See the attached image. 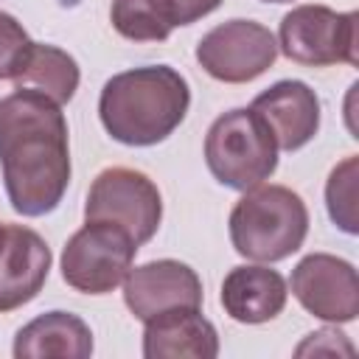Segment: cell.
Listing matches in <instances>:
<instances>
[{
  "label": "cell",
  "instance_id": "obj_1",
  "mask_svg": "<svg viewBox=\"0 0 359 359\" xmlns=\"http://www.w3.org/2000/svg\"><path fill=\"white\" fill-rule=\"evenodd\" d=\"M0 165L20 216L36 219L59 208L70 182V137L56 101L31 90L0 98Z\"/></svg>",
  "mask_w": 359,
  "mask_h": 359
},
{
  "label": "cell",
  "instance_id": "obj_2",
  "mask_svg": "<svg viewBox=\"0 0 359 359\" xmlns=\"http://www.w3.org/2000/svg\"><path fill=\"white\" fill-rule=\"evenodd\" d=\"M191 87L171 65H146L115 73L98 98L107 135L123 146H157L188 115Z\"/></svg>",
  "mask_w": 359,
  "mask_h": 359
},
{
  "label": "cell",
  "instance_id": "obj_3",
  "mask_svg": "<svg viewBox=\"0 0 359 359\" xmlns=\"http://www.w3.org/2000/svg\"><path fill=\"white\" fill-rule=\"evenodd\" d=\"M233 250L255 264H275L297 252L309 236V208L286 185H255L230 210Z\"/></svg>",
  "mask_w": 359,
  "mask_h": 359
},
{
  "label": "cell",
  "instance_id": "obj_4",
  "mask_svg": "<svg viewBox=\"0 0 359 359\" xmlns=\"http://www.w3.org/2000/svg\"><path fill=\"white\" fill-rule=\"evenodd\" d=\"M205 163L216 182L233 191H250L275 174L278 146L250 107H236L210 123L205 135Z\"/></svg>",
  "mask_w": 359,
  "mask_h": 359
},
{
  "label": "cell",
  "instance_id": "obj_5",
  "mask_svg": "<svg viewBox=\"0 0 359 359\" xmlns=\"http://www.w3.org/2000/svg\"><path fill=\"white\" fill-rule=\"evenodd\" d=\"M278 53L303 67L359 65V14L320 3L294 6L278 28Z\"/></svg>",
  "mask_w": 359,
  "mask_h": 359
},
{
  "label": "cell",
  "instance_id": "obj_6",
  "mask_svg": "<svg viewBox=\"0 0 359 359\" xmlns=\"http://www.w3.org/2000/svg\"><path fill=\"white\" fill-rule=\"evenodd\" d=\"M137 250V241L123 227L87 222L62 250V278L81 294H109L123 283Z\"/></svg>",
  "mask_w": 359,
  "mask_h": 359
},
{
  "label": "cell",
  "instance_id": "obj_7",
  "mask_svg": "<svg viewBox=\"0 0 359 359\" xmlns=\"http://www.w3.org/2000/svg\"><path fill=\"white\" fill-rule=\"evenodd\" d=\"M163 219V196L160 188L143 171L112 165L104 168L84 202V222H109L123 227L137 247L151 241Z\"/></svg>",
  "mask_w": 359,
  "mask_h": 359
},
{
  "label": "cell",
  "instance_id": "obj_8",
  "mask_svg": "<svg viewBox=\"0 0 359 359\" xmlns=\"http://www.w3.org/2000/svg\"><path fill=\"white\" fill-rule=\"evenodd\" d=\"M275 59L278 39L255 20H227L210 28L196 45L199 67L224 84H247L264 76Z\"/></svg>",
  "mask_w": 359,
  "mask_h": 359
},
{
  "label": "cell",
  "instance_id": "obj_9",
  "mask_svg": "<svg viewBox=\"0 0 359 359\" xmlns=\"http://www.w3.org/2000/svg\"><path fill=\"white\" fill-rule=\"evenodd\" d=\"M289 286L297 303L323 323H351L359 314V275L339 255H306L292 269Z\"/></svg>",
  "mask_w": 359,
  "mask_h": 359
},
{
  "label": "cell",
  "instance_id": "obj_10",
  "mask_svg": "<svg viewBox=\"0 0 359 359\" xmlns=\"http://www.w3.org/2000/svg\"><path fill=\"white\" fill-rule=\"evenodd\" d=\"M202 300L199 275L174 258L140 264L123 278V303L140 323L171 309H202Z\"/></svg>",
  "mask_w": 359,
  "mask_h": 359
},
{
  "label": "cell",
  "instance_id": "obj_11",
  "mask_svg": "<svg viewBox=\"0 0 359 359\" xmlns=\"http://www.w3.org/2000/svg\"><path fill=\"white\" fill-rule=\"evenodd\" d=\"M48 241L25 224H0V314L31 303L50 272Z\"/></svg>",
  "mask_w": 359,
  "mask_h": 359
},
{
  "label": "cell",
  "instance_id": "obj_12",
  "mask_svg": "<svg viewBox=\"0 0 359 359\" xmlns=\"http://www.w3.org/2000/svg\"><path fill=\"white\" fill-rule=\"evenodd\" d=\"M250 109L266 123L278 151H297L320 132V98L300 79H283L258 93Z\"/></svg>",
  "mask_w": 359,
  "mask_h": 359
},
{
  "label": "cell",
  "instance_id": "obj_13",
  "mask_svg": "<svg viewBox=\"0 0 359 359\" xmlns=\"http://www.w3.org/2000/svg\"><path fill=\"white\" fill-rule=\"evenodd\" d=\"M289 297V286L278 269L264 264L233 266L222 280L224 314L244 325H261L275 320Z\"/></svg>",
  "mask_w": 359,
  "mask_h": 359
},
{
  "label": "cell",
  "instance_id": "obj_14",
  "mask_svg": "<svg viewBox=\"0 0 359 359\" xmlns=\"http://www.w3.org/2000/svg\"><path fill=\"white\" fill-rule=\"evenodd\" d=\"M146 359H213L219 356L216 325L199 309H171L143 323Z\"/></svg>",
  "mask_w": 359,
  "mask_h": 359
},
{
  "label": "cell",
  "instance_id": "obj_15",
  "mask_svg": "<svg viewBox=\"0 0 359 359\" xmlns=\"http://www.w3.org/2000/svg\"><path fill=\"white\" fill-rule=\"evenodd\" d=\"M11 353L17 359H87L93 356V331L79 314L45 311L17 331Z\"/></svg>",
  "mask_w": 359,
  "mask_h": 359
},
{
  "label": "cell",
  "instance_id": "obj_16",
  "mask_svg": "<svg viewBox=\"0 0 359 359\" xmlns=\"http://www.w3.org/2000/svg\"><path fill=\"white\" fill-rule=\"evenodd\" d=\"M79 79H81L79 65L67 50L56 45L34 42L20 73L14 76V90H31L65 107L79 90Z\"/></svg>",
  "mask_w": 359,
  "mask_h": 359
},
{
  "label": "cell",
  "instance_id": "obj_17",
  "mask_svg": "<svg viewBox=\"0 0 359 359\" xmlns=\"http://www.w3.org/2000/svg\"><path fill=\"white\" fill-rule=\"evenodd\" d=\"M109 22L132 42H163L174 31L160 0H112Z\"/></svg>",
  "mask_w": 359,
  "mask_h": 359
},
{
  "label": "cell",
  "instance_id": "obj_18",
  "mask_svg": "<svg viewBox=\"0 0 359 359\" xmlns=\"http://www.w3.org/2000/svg\"><path fill=\"white\" fill-rule=\"evenodd\" d=\"M325 208L334 222L348 236L359 233V157L348 154L337 163L325 182Z\"/></svg>",
  "mask_w": 359,
  "mask_h": 359
},
{
  "label": "cell",
  "instance_id": "obj_19",
  "mask_svg": "<svg viewBox=\"0 0 359 359\" xmlns=\"http://www.w3.org/2000/svg\"><path fill=\"white\" fill-rule=\"evenodd\" d=\"M31 45H34V39L22 28V22L17 17H11L8 11H0V81H6V79L14 81Z\"/></svg>",
  "mask_w": 359,
  "mask_h": 359
},
{
  "label": "cell",
  "instance_id": "obj_20",
  "mask_svg": "<svg viewBox=\"0 0 359 359\" xmlns=\"http://www.w3.org/2000/svg\"><path fill=\"white\" fill-rule=\"evenodd\" d=\"M297 356H306V353H353V345L348 342V334H342L334 323V328H320V331H311L306 334V339L294 348Z\"/></svg>",
  "mask_w": 359,
  "mask_h": 359
},
{
  "label": "cell",
  "instance_id": "obj_21",
  "mask_svg": "<svg viewBox=\"0 0 359 359\" xmlns=\"http://www.w3.org/2000/svg\"><path fill=\"white\" fill-rule=\"evenodd\" d=\"M171 25H191L202 17H208L210 11H216L222 6V0H160Z\"/></svg>",
  "mask_w": 359,
  "mask_h": 359
},
{
  "label": "cell",
  "instance_id": "obj_22",
  "mask_svg": "<svg viewBox=\"0 0 359 359\" xmlns=\"http://www.w3.org/2000/svg\"><path fill=\"white\" fill-rule=\"evenodd\" d=\"M264 3H292V0H264Z\"/></svg>",
  "mask_w": 359,
  "mask_h": 359
},
{
  "label": "cell",
  "instance_id": "obj_23",
  "mask_svg": "<svg viewBox=\"0 0 359 359\" xmlns=\"http://www.w3.org/2000/svg\"><path fill=\"white\" fill-rule=\"evenodd\" d=\"M0 224H3V222H0Z\"/></svg>",
  "mask_w": 359,
  "mask_h": 359
}]
</instances>
